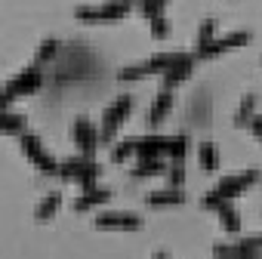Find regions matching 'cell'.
Wrapping results in <instances>:
<instances>
[{
    "instance_id": "cell-24",
    "label": "cell",
    "mask_w": 262,
    "mask_h": 259,
    "mask_svg": "<svg viewBox=\"0 0 262 259\" xmlns=\"http://www.w3.org/2000/svg\"><path fill=\"white\" fill-rule=\"evenodd\" d=\"M167 185L170 188H182L185 185V161H170L167 164Z\"/></svg>"
},
{
    "instance_id": "cell-17",
    "label": "cell",
    "mask_w": 262,
    "mask_h": 259,
    "mask_svg": "<svg viewBox=\"0 0 262 259\" xmlns=\"http://www.w3.org/2000/svg\"><path fill=\"white\" fill-rule=\"evenodd\" d=\"M256 105H259V96L256 93H247L237 105V114H234V123L237 126H250V120L256 117Z\"/></svg>"
},
{
    "instance_id": "cell-29",
    "label": "cell",
    "mask_w": 262,
    "mask_h": 259,
    "mask_svg": "<svg viewBox=\"0 0 262 259\" xmlns=\"http://www.w3.org/2000/svg\"><path fill=\"white\" fill-rule=\"evenodd\" d=\"M151 259H167V253H155V256H151Z\"/></svg>"
},
{
    "instance_id": "cell-14",
    "label": "cell",
    "mask_w": 262,
    "mask_h": 259,
    "mask_svg": "<svg viewBox=\"0 0 262 259\" xmlns=\"http://www.w3.org/2000/svg\"><path fill=\"white\" fill-rule=\"evenodd\" d=\"M145 201H148V207H179V204H185V191L167 185L164 191H151Z\"/></svg>"
},
{
    "instance_id": "cell-15",
    "label": "cell",
    "mask_w": 262,
    "mask_h": 259,
    "mask_svg": "<svg viewBox=\"0 0 262 259\" xmlns=\"http://www.w3.org/2000/svg\"><path fill=\"white\" fill-rule=\"evenodd\" d=\"M0 133L7 136H22L25 133V114L13 111V108H4L0 111Z\"/></svg>"
},
{
    "instance_id": "cell-8",
    "label": "cell",
    "mask_w": 262,
    "mask_h": 259,
    "mask_svg": "<svg viewBox=\"0 0 262 259\" xmlns=\"http://www.w3.org/2000/svg\"><path fill=\"white\" fill-rule=\"evenodd\" d=\"M244 44H250V34L247 31H234V34H225V37H213V44L204 47L194 59H216V56H222V53H228L234 47H244Z\"/></svg>"
},
{
    "instance_id": "cell-28",
    "label": "cell",
    "mask_w": 262,
    "mask_h": 259,
    "mask_svg": "<svg viewBox=\"0 0 262 259\" xmlns=\"http://www.w3.org/2000/svg\"><path fill=\"white\" fill-rule=\"evenodd\" d=\"M10 105H13V102H7L4 96H0V111H4V108H10Z\"/></svg>"
},
{
    "instance_id": "cell-1",
    "label": "cell",
    "mask_w": 262,
    "mask_h": 259,
    "mask_svg": "<svg viewBox=\"0 0 262 259\" xmlns=\"http://www.w3.org/2000/svg\"><path fill=\"white\" fill-rule=\"evenodd\" d=\"M59 176H62L65 182H77L80 188H93V185H99L102 164H99L96 158L74 155V158H65V161H59Z\"/></svg>"
},
{
    "instance_id": "cell-26",
    "label": "cell",
    "mask_w": 262,
    "mask_h": 259,
    "mask_svg": "<svg viewBox=\"0 0 262 259\" xmlns=\"http://www.w3.org/2000/svg\"><path fill=\"white\" fill-rule=\"evenodd\" d=\"M148 22H151V34L161 40V37L167 34V19H164V16H155V19H148Z\"/></svg>"
},
{
    "instance_id": "cell-13",
    "label": "cell",
    "mask_w": 262,
    "mask_h": 259,
    "mask_svg": "<svg viewBox=\"0 0 262 259\" xmlns=\"http://www.w3.org/2000/svg\"><path fill=\"white\" fill-rule=\"evenodd\" d=\"M129 173H133V179H151V176H164L167 164H164V158H139V164Z\"/></svg>"
},
{
    "instance_id": "cell-5",
    "label": "cell",
    "mask_w": 262,
    "mask_h": 259,
    "mask_svg": "<svg viewBox=\"0 0 262 259\" xmlns=\"http://www.w3.org/2000/svg\"><path fill=\"white\" fill-rule=\"evenodd\" d=\"M259 182V170H247V173H234V176H225L219 179V185L213 188V195L219 201H234L237 195H244L247 188H253Z\"/></svg>"
},
{
    "instance_id": "cell-27",
    "label": "cell",
    "mask_w": 262,
    "mask_h": 259,
    "mask_svg": "<svg viewBox=\"0 0 262 259\" xmlns=\"http://www.w3.org/2000/svg\"><path fill=\"white\" fill-rule=\"evenodd\" d=\"M241 241H244L250 250H259V253H262V234H250V238H241Z\"/></svg>"
},
{
    "instance_id": "cell-21",
    "label": "cell",
    "mask_w": 262,
    "mask_h": 259,
    "mask_svg": "<svg viewBox=\"0 0 262 259\" xmlns=\"http://www.w3.org/2000/svg\"><path fill=\"white\" fill-rule=\"evenodd\" d=\"M188 148H191V139H188L185 133L170 136V152H167V158H170V161H185V158H188Z\"/></svg>"
},
{
    "instance_id": "cell-6",
    "label": "cell",
    "mask_w": 262,
    "mask_h": 259,
    "mask_svg": "<svg viewBox=\"0 0 262 259\" xmlns=\"http://www.w3.org/2000/svg\"><path fill=\"white\" fill-rule=\"evenodd\" d=\"M71 139H74V145H77L80 155L96 158V152H99V126H93V120L77 117L71 123Z\"/></svg>"
},
{
    "instance_id": "cell-2",
    "label": "cell",
    "mask_w": 262,
    "mask_h": 259,
    "mask_svg": "<svg viewBox=\"0 0 262 259\" xmlns=\"http://www.w3.org/2000/svg\"><path fill=\"white\" fill-rule=\"evenodd\" d=\"M133 111V96L129 93H123V96H117L108 108H105V114H102V123H99V145H108V142H114V133H117V126L126 120V114Z\"/></svg>"
},
{
    "instance_id": "cell-3",
    "label": "cell",
    "mask_w": 262,
    "mask_h": 259,
    "mask_svg": "<svg viewBox=\"0 0 262 259\" xmlns=\"http://www.w3.org/2000/svg\"><path fill=\"white\" fill-rule=\"evenodd\" d=\"M43 87V68H37V65H28L22 74H16L7 87H4V96L7 102H16V99H22V96H31V93H37Z\"/></svg>"
},
{
    "instance_id": "cell-20",
    "label": "cell",
    "mask_w": 262,
    "mask_h": 259,
    "mask_svg": "<svg viewBox=\"0 0 262 259\" xmlns=\"http://www.w3.org/2000/svg\"><path fill=\"white\" fill-rule=\"evenodd\" d=\"M31 164L37 167V173H43V176H59V158H53L47 148L40 152V155H34L31 158Z\"/></svg>"
},
{
    "instance_id": "cell-7",
    "label": "cell",
    "mask_w": 262,
    "mask_h": 259,
    "mask_svg": "<svg viewBox=\"0 0 262 259\" xmlns=\"http://www.w3.org/2000/svg\"><path fill=\"white\" fill-rule=\"evenodd\" d=\"M96 228L105 231H139L142 228V216L139 213H123V210H108L96 216Z\"/></svg>"
},
{
    "instance_id": "cell-4",
    "label": "cell",
    "mask_w": 262,
    "mask_h": 259,
    "mask_svg": "<svg viewBox=\"0 0 262 259\" xmlns=\"http://www.w3.org/2000/svg\"><path fill=\"white\" fill-rule=\"evenodd\" d=\"M129 10H133V0H108L102 7H80L77 19H83V22H117Z\"/></svg>"
},
{
    "instance_id": "cell-10",
    "label": "cell",
    "mask_w": 262,
    "mask_h": 259,
    "mask_svg": "<svg viewBox=\"0 0 262 259\" xmlns=\"http://www.w3.org/2000/svg\"><path fill=\"white\" fill-rule=\"evenodd\" d=\"M170 136H142L136 139V158H167Z\"/></svg>"
},
{
    "instance_id": "cell-25",
    "label": "cell",
    "mask_w": 262,
    "mask_h": 259,
    "mask_svg": "<svg viewBox=\"0 0 262 259\" xmlns=\"http://www.w3.org/2000/svg\"><path fill=\"white\" fill-rule=\"evenodd\" d=\"M213 37H216V22L213 19H207L204 25H201V31H198V44H194V56L204 50V47H210L213 44Z\"/></svg>"
},
{
    "instance_id": "cell-9",
    "label": "cell",
    "mask_w": 262,
    "mask_h": 259,
    "mask_svg": "<svg viewBox=\"0 0 262 259\" xmlns=\"http://www.w3.org/2000/svg\"><path fill=\"white\" fill-rule=\"evenodd\" d=\"M83 195L74 201V213H86V210H99L102 204L111 201V188H102V185H93V188H80Z\"/></svg>"
},
{
    "instance_id": "cell-18",
    "label": "cell",
    "mask_w": 262,
    "mask_h": 259,
    "mask_svg": "<svg viewBox=\"0 0 262 259\" xmlns=\"http://www.w3.org/2000/svg\"><path fill=\"white\" fill-rule=\"evenodd\" d=\"M198 161H201V167L207 170V173H216L219 170V152H216V145L213 142H201L198 145Z\"/></svg>"
},
{
    "instance_id": "cell-22",
    "label": "cell",
    "mask_w": 262,
    "mask_h": 259,
    "mask_svg": "<svg viewBox=\"0 0 262 259\" xmlns=\"http://www.w3.org/2000/svg\"><path fill=\"white\" fill-rule=\"evenodd\" d=\"M19 148H22V155L31 161L34 155H40V152H43V142H40V136H37V133H28V130H25V133L19 136Z\"/></svg>"
},
{
    "instance_id": "cell-11",
    "label": "cell",
    "mask_w": 262,
    "mask_h": 259,
    "mask_svg": "<svg viewBox=\"0 0 262 259\" xmlns=\"http://www.w3.org/2000/svg\"><path fill=\"white\" fill-rule=\"evenodd\" d=\"M170 111H173V90L161 87V93H158L155 105L148 108V126H161V123H164V117H167Z\"/></svg>"
},
{
    "instance_id": "cell-12",
    "label": "cell",
    "mask_w": 262,
    "mask_h": 259,
    "mask_svg": "<svg viewBox=\"0 0 262 259\" xmlns=\"http://www.w3.org/2000/svg\"><path fill=\"white\" fill-rule=\"evenodd\" d=\"M216 216H219V225H222L225 234H237L241 231V216L234 210V201H222L216 207Z\"/></svg>"
},
{
    "instance_id": "cell-23",
    "label": "cell",
    "mask_w": 262,
    "mask_h": 259,
    "mask_svg": "<svg viewBox=\"0 0 262 259\" xmlns=\"http://www.w3.org/2000/svg\"><path fill=\"white\" fill-rule=\"evenodd\" d=\"M56 53H59V40H53V37H50V40H43V44H40V50H37V56H34V62H31V65L43 68L47 62H53V59H56Z\"/></svg>"
},
{
    "instance_id": "cell-16",
    "label": "cell",
    "mask_w": 262,
    "mask_h": 259,
    "mask_svg": "<svg viewBox=\"0 0 262 259\" xmlns=\"http://www.w3.org/2000/svg\"><path fill=\"white\" fill-rule=\"evenodd\" d=\"M59 207H62V191H50V195H47V198L37 204V210H34V219H37V222H50V219H56Z\"/></svg>"
},
{
    "instance_id": "cell-19",
    "label": "cell",
    "mask_w": 262,
    "mask_h": 259,
    "mask_svg": "<svg viewBox=\"0 0 262 259\" xmlns=\"http://www.w3.org/2000/svg\"><path fill=\"white\" fill-rule=\"evenodd\" d=\"M129 158H136V139H117L111 145V161L114 164H126Z\"/></svg>"
}]
</instances>
